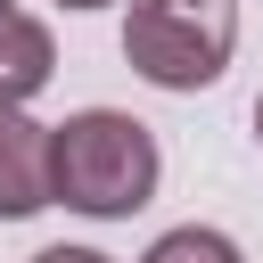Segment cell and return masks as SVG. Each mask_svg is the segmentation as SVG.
Listing matches in <instances>:
<instances>
[{"label": "cell", "mask_w": 263, "mask_h": 263, "mask_svg": "<svg viewBox=\"0 0 263 263\" xmlns=\"http://www.w3.org/2000/svg\"><path fill=\"white\" fill-rule=\"evenodd\" d=\"M0 8H8V0H0Z\"/></svg>", "instance_id": "obj_9"}, {"label": "cell", "mask_w": 263, "mask_h": 263, "mask_svg": "<svg viewBox=\"0 0 263 263\" xmlns=\"http://www.w3.org/2000/svg\"><path fill=\"white\" fill-rule=\"evenodd\" d=\"M140 263H247V255H238L222 230H205V222H181V230H164V238H156Z\"/></svg>", "instance_id": "obj_5"}, {"label": "cell", "mask_w": 263, "mask_h": 263, "mask_svg": "<svg viewBox=\"0 0 263 263\" xmlns=\"http://www.w3.org/2000/svg\"><path fill=\"white\" fill-rule=\"evenodd\" d=\"M58 8H107V0H58Z\"/></svg>", "instance_id": "obj_7"}, {"label": "cell", "mask_w": 263, "mask_h": 263, "mask_svg": "<svg viewBox=\"0 0 263 263\" xmlns=\"http://www.w3.org/2000/svg\"><path fill=\"white\" fill-rule=\"evenodd\" d=\"M33 263H115V255H99V247H41Z\"/></svg>", "instance_id": "obj_6"}, {"label": "cell", "mask_w": 263, "mask_h": 263, "mask_svg": "<svg viewBox=\"0 0 263 263\" xmlns=\"http://www.w3.org/2000/svg\"><path fill=\"white\" fill-rule=\"evenodd\" d=\"M58 74V41L41 16H25L16 0L0 8V107H33Z\"/></svg>", "instance_id": "obj_4"}, {"label": "cell", "mask_w": 263, "mask_h": 263, "mask_svg": "<svg viewBox=\"0 0 263 263\" xmlns=\"http://www.w3.org/2000/svg\"><path fill=\"white\" fill-rule=\"evenodd\" d=\"M255 140H263V99H255Z\"/></svg>", "instance_id": "obj_8"}, {"label": "cell", "mask_w": 263, "mask_h": 263, "mask_svg": "<svg viewBox=\"0 0 263 263\" xmlns=\"http://www.w3.org/2000/svg\"><path fill=\"white\" fill-rule=\"evenodd\" d=\"M41 205H49V123L0 107V222H25Z\"/></svg>", "instance_id": "obj_3"}, {"label": "cell", "mask_w": 263, "mask_h": 263, "mask_svg": "<svg viewBox=\"0 0 263 263\" xmlns=\"http://www.w3.org/2000/svg\"><path fill=\"white\" fill-rule=\"evenodd\" d=\"M156 132L123 107H82L49 123V205H74L90 222H123L156 197Z\"/></svg>", "instance_id": "obj_1"}, {"label": "cell", "mask_w": 263, "mask_h": 263, "mask_svg": "<svg viewBox=\"0 0 263 263\" xmlns=\"http://www.w3.org/2000/svg\"><path fill=\"white\" fill-rule=\"evenodd\" d=\"M230 49H238V8L230 0H132V16H123V66L156 90L222 82Z\"/></svg>", "instance_id": "obj_2"}]
</instances>
